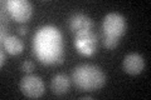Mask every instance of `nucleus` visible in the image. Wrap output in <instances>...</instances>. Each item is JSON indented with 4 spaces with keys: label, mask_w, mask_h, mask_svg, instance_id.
I'll list each match as a JSON object with an SVG mask.
<instances>
[{
    "label": "nucleus",
    "mask_w": 151,
    "mask_h": 100,
    "mask_svg": "<svg viewBox=\"0 0 151 100\" xmlns=\"http://www.w3.org/2000/svg\"><path fill=\"white\" fill-rule=\"evenodd\" d=\"M22 70L24 71V73H32V71L34 70V63L29 61V60L24 61V63L22 64Z\"/></svg>",
    "instance_id": "nucleus-12"
},
{
    "label": "nucleus",
    "mask_w": 151,
    "mask_h": 100,
    "mask_svg": "<svg viewBox=\"0 0 151 100\" xmlns=\"http://www.w3.org/2000/svg\"><path fill=\"white\" fill-rule=\"evenodd\" d=\"M102 44L103 46L108 50H112V49H116L120 44V39L119 38H115V36H108V35H103L102 38Z\"/></svg>",
    "instance_id": "nucleus-11"
},
{
    "label": "nucleus",
    "mask_w": 151,
    "mask_h": 100,
    "mask_svg": "<svg viewBox=\"0 0 151 100\" xmlns=\"http://www.w3.org/2000/svg\"><path fill=\"white\" fill-rule=\"evenodd\" d=\"M102 29H103V35L115 36L121 39L126 34L127 30L126 19L120 13H110L103 18Z\"/></svg>",
    "instance_id": "nucleus-3"
},
{
    "label": "nucleus",
    "mask_w": 151,
    "mask_h": 100,
    "mask_svg": "<svg viewBox=\"0 0 151 100\" xmlns=\"http://www.w3.org/2000/svg\"><path fill=\"white\" fill-rule=\"evenodd\" d=\"M44 83L37 75H27L20 80V91L27 98L38 99L44 94Z\"/></svg>",
    "instance_id": "nucleus-6"
},
{
    "label": "nucleus",
    "mask_w": 151,
    "mask_h": 100,
    "mask_svg": "<svg viewBox=\"0 0 151 100\" xmlns=\"http://www.w3.org/2000/svg\"><path fill=\"white\" fill-rule=\"evenodd\" d=\"M1 44L4 45L5 50L10 55H19V54L23 53V50H24V44H23V41L14 35L6 36L5 39L1 41Z\"/></svg>",
    "instance_id": "nucleus-10"
},
{
    "label": "nucleus",
    "mask_w": 151,
    "mask_h": 100,
    "mask_svg": "<svg viewBox=\"0 0 151 100\" xmlns=\"http://www.w3.org/2000/svg\"><path fill=\"white\" fill-rule=\"evenodd\" d=\"M6 8L13 20L17 23H27L32 18L33 6L28 0H9Z\"/></svg>",
    "instance_id": "nucleus-5"
},
{
    "label": "nucleus",
    "mask_w": 151,
    "mask_h": 100,
    "mask_svg": "<svg viewBox=\"0 0 151 100\" xmlns=\"http://www.w3.org/2000/svg\"><path fill=\"white\" fill-rule=\"evenodd\" d=\"M0 58H1V61H0V66H3L6 64V56H5V51L1 50V53H0Z\"/></svg>",
    "instance_id": "nucleus-13"
},
{
    "label": "nucleus",
    "mask_w": 151,
    "mask_h": 100,
    "mask_svg": "<svg viewBox=\"0 0 151 100\" xmlns=\"http://www.w3.org/2000/svg\"><path fill=\"white\" fill-rule=\"evenodd\" d=\"M70 87V80L65 74L59 73L55 74L53 78H52L50 82V89L53 94L58 95V96H62V95L67 94Z\"/></svg>",
    "instance_id": "nucleus-9"
},
{
    "label": "nucleus",
    "mask_w": 151,
    "mask_h": 100,
    "mask_svg": "<svg viewBox=\"0 0 151 100\" xmlns=\"http://www.w3.org/2000/svg\"><path fill=\"white\" fill-rule=\"evenodd\" d=\"M28 33V28L27 26H19V29H18V34L19 35H25Z\"/></svg>",
    "instance_id": "nucleus-14"
},
{
    "label": "nucleus",
    "mask_w": 151,
    "mask_h": 100,
    "mask_svg": "<svg viewBox=\"0 0 151 100\" xmlns=\"http://www.w3.org/2000/svg\"><path fill=\"white\" fill-rule=\"evenodd\" d=\"M72 79L76 87L83 91H96L106 84V74L93 64H81L74 68Z\"/></svg>",
    "instance_id": "nucleus-2"
},
{
    "label": "nucleus",
    "mask_w": 151,
    "mask_h": 100,
    "mask_svg": "<svg viewBox=\"0 0 151 100\" xmlns=\"http://www.w3.org/2000/svg\"><path fill=\"white\" fill-rule=\"evenodd\" d=\"M74 48L81 55L83 56H93L97 53L98 40L93 31H83L78 33L74 36Z\"/></svg>",
    "instance_id": "nucleus-4"
},
{
    "label": "nucleus",
    "mask_w": 151,
    "mask_h": 100,
    "mask_svg": "<svg viewBox=\"0 0 151 100\" xmlns=\"http://www.w3.org/2000/svg\"><path fill=\"white\" fill-rule=\"evenodd\" d=\"M81 99H92L91 95H84V96H82Z\"/></svg>",
    "instance_id": "nucleus-15"
},
{
    "label": "nucleus",
    "mask_w": 151,
    "mask_h": 100,
    "mask_svg": "<svg viewBox=\"0 0 151 100\" xmlns=\"http://www.w3.org/2000/svg\"><path fill=\"white\" fill-rule=\"evenodd\" d=\"M125 73L130 75H139L145 68V60L139 53H130L125 56L122 63Z\"/></svg>",
    "instance_id": "nucleus-7"
},
{
    "label": "nucleus",
    "mask_w": 151,
    "mask_h": 100,
    "mask_svg": "<svg viewBox=\"0 0 151 100\" xmlns=\"http://www.w3.org/2000/svg\"><path fill=\"white\" fill-rule=\"evenodd\" d=\"M33 50L42 64H62L64 59L62 33L53 25H44L39 28L33 39Z\"/></svg>",
    "instance_id": "nucleus-1"
},
{
    "label": "nucleus",
    "mask_w": 151,
    "mask_h": 100,
    "mask_svg": "<svg viewBox=\"0 0 151 100\" xmlns=\"http://www.w3.org/2000/svg\"><path fill=\"white\" fill-rule=\"evenodd\" d=\"M69 30L74 33V34H78V33H83V31H89L92 29L93 23L91 20V18L86 14L82 13H77L73 14L72 16L69 18Z\"/></svg>",
    "instance_id": "nucleus-8"
}]
</instances>
